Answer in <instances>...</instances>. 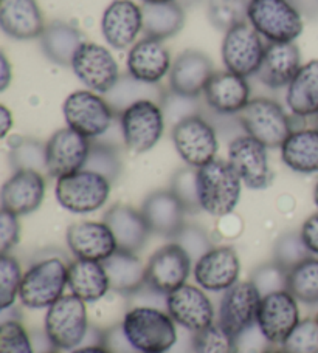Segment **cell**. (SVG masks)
I'll list each match as a JSON object with an SVG mask.
<instances>
[{"instance_id": "1", "label": "cell", "mask_w": 318, "mask_h": 353, "mask_svg": "<svg viewBox=\"0 0 318 353\" xmlns=\"http://www.w3.org/2000/svg\"><path fill=\"white\" fill-rule=\"evenodd\" d=\"M122 329L138 353H169L179 339L177 324L169 313L152 305H137L127 310Z\"/></svg>"}, {"instance_id": "2", "label": "cell", "mask_w": 318, "mask_h": 353, "mask_svg": "<svg viewBox=\"0 0 318 353\" xmlns=\"http://www.w3.org/2000/svg\"><path fill=\"white\" fill-rule=\"evenodd\" d=\"M243 185L238 172L225 160L216 159L197 169L200 208L214 217H225L236 210Z\"/></svg>"}, {"instance_id": "3", "label": "cell", "mask_w": 318, "mask_h": 353, "mask_svg": "<svg viewBox=\"0 0 318 353\" xmlns=\"http://www.w3.org/2000/svg\"><path fill=\"white\" fill-rule=\"evenodd\" d=\"M68 287V265L61 257H48L25 271L19 290L21 304L31 310L50 308Z\"/></svg>"}, {"instance_id": "4", "label": "cell", "mask_w": 318, "mask_h": 353, "mask_svg": "<svg viewBox=\"0 0 318 353\" xmlns=\"http://www.w3.org/2000/svg\"><path fill=\"white\" fill-rule=\"evenodd\" d=\"M44 329L48 343L58 350H75L82 344L91 330L88 308L75 294H64L47 308Z\"/></svg>"}, {"instance_id": "5", "label": "cell", "mask_w": 318, "mask_h": 353, "mask_svg": "<svg viewBox=\"0 0 318 353\" xmlns=\"http://www.w3.org/2000/svg\"><path fill=\"white\" fill-rule=\"evenodd\" d=\"M247 21L269 43L294 42L304 28L301 12L289 0H250Z\"/></svg>"}, {"instance_id": "6", "label": "cell", "mask_w": 318, "mask_h": 353, "mask_svg": "<svg viewBox=\"0 0 318 353\" xmlns=\"http://www.w3.org/2000/svg\"><path fill=\"white\" fill-rule=\"evenodd\" d=\"M112 183L97 172L81 169L56 180L58 203L73 214H91L101 210L109 200Z\"/></svg>"}, {"instance_id": "7", "label": "cell", "mask_w": 318, "mask_h": 353, "mask_svg": "<svg viewBox=\"0 0 318 353\" xmlns=\"http://www.w3.org/2000/svg\"><path fill=\"white\" fill-rule=\"evenodd\" d=\"M238 119L247 135L267 148H281L294 132L288 113L277 101L269 98L252 99L238 113Z\"/></svg>"}, {"instance_id": "8", "label": "cell", "mask_w": 318, "mask_h": 353, "mask_svg": "<svg viewBox=\"0 0 318 353\" xmlns=\"http://www.w3.org/2000/svg\"><path fill=\"white\" fill-rule=\"evenodd\" d=\"M165 113L156 101L144 99L132 104L120 115L126 148L133 154H144L160 141L165 132Z\"/></svg>"}, {"instance_id": "9", "label": "cell", "mask_w": 318, "mask_h": 353, "mask_svg": "<svg viewBox=\"0 0 318 353\" xmlns=\"http://www.w3.org/2000/svg\"><path fill=\"white\" fill-rule=\"evenodd\" d=\"M67 128L88 140L104 135L113 121L112 107L104 98L92 90H78L68 94L62 104Z\"/></svg>"}, {"instance_id": "10", "label": "cell", "mask_w": 318, "mask_h": 353, "mask_svg": "<svg viewBox=\"0 0 318 353\" xmlns=\"http://www.w3.org/2000/svg\"><path fill=\"white\" fill-rule=\"evenodd\" d=\"M267 46L250 23L243 22L225 31L222 62L228 72L249 78L256 74L264 61Z\"/></svg>"}, {"instance_id": "11", "label": "cell", "mask_w": 318, "mask_h": 353, "mask_svg": "<svg viewBox=\"0 0 318 353\" xmlns=\"http://www.w3.org/2000/svg\"><path fill=\"white\" fill-rule=\"evenodd\" d=\"M171 137L177 154L188 166L199 169L216 160L219 149L218 135L213 125L200 115L188 117L174 124Z\"/></svg>"}, {"instance_id": "12", "label": "cell", "mask_w": 318, "mask_h": 353, "mask_svg": "<svg viewBox=\"0 0 318 353\" xmlns=\"http://www.w3.org/2000/svg\"><path fill=\"white\" fill-rule=\"evenodd\" d=\"M300 321L298 301L288 290H279L261 298L256 327L267 343L283 344Z\"/></svg>"}, {"instance_id": "13", "label": "cell", "mask_w": 318, "mask_h": 353, "mask_svg": "<svg viewBox=\"0 0 318 353\" xmlns=\"http://www.w3.org/2000/svg\"><path fill=\"white\" fill-rule=\"evenodd\" d=\"M73 73L88 90L100 94L109 93L122 74L115 58L103 46L84 42L72 61Z\"/></svg>"}, {"instance_id": "14", "label": "cell", "mask_w": 318, "mask_h": 353, "mask_svg": "<svg viewBox=\"0 0 318 353\" xmlns=\"http://www.w3.org/2000/svg\"><path fill=\"white\" fill-rule=\"evenodd\" d=\"M261 298L263 294L252 281H239L222 296L219 324L239 339L256 325Z\"/></svg>"}, {"instance_id": "15", "label": "cell", "mask_w": 318, "mask_h": 353, "mask_svg": "<svg viewBox=\"0 0 318 353\" xmlns=\"http://www.w3.org/2000/svg\"><path fill=\"white\" fill-rule=\"evenodd\" d=\"M165 305L174 323L191 333H197L214 324V307L207 292L199 285L179 287L165 296Z\"/></svg>"}, {"instance_id": "16", "label": "cell", "mask_w": 318, "mask_h": 353, "mask_svg": "<svg viewBox=\"0 0 318 353\" xmlns=\"http://www.w3.org/2000/svg\"><path fill=\"white\" fill-rule=\"evenodd\" d=\"M267 146L250 135L236 137L228 146V163L238 172L244 185L254 191H261L272 185L273 175L269 166Z\"/></svg>"}, {"instance_id": "17", "label": "cell", "mask_w": 318, "mask_h": 353, "mask_svg": "<svg viewBox=\"0 0 318 353\" xmlns=\"http://www.w3.org/2000/svg\"><path fill=\"white\" fill-rule=\"evenodd\" d=\"M193 261L179 243H168L157 250L146 263V285L167 296L185 285Z\"/></svg>"}, {"instance_id": "18", "label": "cell", "mask_w": 318, "mask_h": 353, "mask_svg": "<svg viewBox=\"0 0 318 353\" xmlns=\"http://www.w3.org/2000/svg\"><path fill=\"white\" fill-rule=\"evenodd\" d=\"M92 141L73 129L56 130L46 143L47 172L56 180L84 169Z\"/></svg>"}, {"instance_id": "19", "label": "cell", "mask_w": 318, "mask_h": 353, "mask_svg": "<svg viewBox=\"0 0 318 353\" xmlns=\"http://www.w3.org/2000/svg\"><path fill=\"white\" fill-rule=\"evenodd\" d=\"M197 285L212 293H225L239 282L241 261L232 247H216L207 251L193 267Z\"/></svg>"}, {"instance_id": "20", "label": "cell", "mask_w": 318, "mask_h": 353, "mask_svg": "<svg viewBox=\"0 0 318 353\" xmlns=\"http://www.w3.org/2000/svg\"><path fill=\"white\" fill-rule=\"evenodd\" d=\"M66 241L76 259L106 262L118 251L112 230L104 222H78L68 226Z\"/></svg>"}, {"instance_id": "21", "label": "cell", "mask_w": 318, "mask_h": 353, "mask_svg": "<svg viewBox=\"0 0 318 353\" xmlns=\"http://www.w3.org/2000/svg\"><path fill=\"white\" fill-rule=\"evenodd\" d=\"M143 30V10L132 0H113L101 17V33L112 48L133 46Z\"/></svg>"}, {"instance_id": "22", "label": "cell", "mask_w": 318, "mask_h": 353, "mask_svg": "<svg viewBox=\"0 0 318 353\" xmlns=\"http://www.w3.org/2000/svg\"><path fill=\"white\" fill-rule=\"evenodd\" d=\"M44 197H46V179L42 172L22 169V171H15L5 181L0 201H2V210L21 217L39 210Z\"/></svg>"}, {"instance_id": "23", "label": "cell", "mask_w": 318, "mask_h": 353, "mask_svg": "<svg viewBox=\"0 0 318 353\" xmlns=\"http://www.w3.org/2000/svg\"><path fill=\"white\" fill-rule=\"evenodd\" d=\"M214 74L213 61L199 50H187L179 54L169 72V87L174 93L199 98Z\"/></svg>"}, {"instance_id": "24", "label": "cell", "mask_w": 318, "mask_h": 353, "mask_svg": "<svg viewBox=\"0 0 318 353\" xmlns=\"http://www.w3.org/2000/svg\"><path fill=\"white\" fill-rule=\"evenodd\" d=\"M250 85L244 77L232 72H214L203 88L209 109L221 115H238L250 103Z\"/></svg>"}, {"instance_id": "25", "label": "cell", "mask_w": 318, "mask_h": 353, "mask_svg": "<svg viewBox=\"0 0 318 353\" xmlns=\"http://www.w3.org/2000/svg\"><path fill=\"white\" fill-rule=\"evenodd\" d=\"M127 73L146 84H158L171 72V54L162 41L144 37L127 54Z\"/></svg>"}, {"instance_id": "26", "label": "cell", "mask_w": 318, "mask_h": 353, "mask_svg": "<svg viewBox=\"0 0 318 353\" xmlns=\"http://www.w3.org/2000/svg\"><path fill=\"white\" fill-rule=\"evenodd\" d=\"M0 28L16 41L41 37L46 23L39 3L36 0H0Z\"/></svg>"}, {"instance_id": "27", "label": "cell", "mask_w": 318, "mask_h": 353, "mask_svg": "<svg viewBox=\"0 0 318 353\" xmlns=\"http://www.w3.org/2000/svg\"><path fill=\"white\" fill-rule=\"evenodd\" d=\"M300 68L301 53L294 42L269 43L256 77L265 87L283 88L289 87Z\"/></svg>"}, {"instance_id": "28", "label": "cell", "mask_w": 318, "mask_h": 353, "mask_svg": "<svg viewBox=\"0 0 318 353\" xmlns=\"http://www.w3.org/2000/svg\"><path fill=\"white\" fill-rule=\"evenodd\" d=\"M104 222L112 230L118 250L138 253L151 234V228L142 211L129 205L117 203L104 214Z\"/></svg>"}, {"instance_id": "29", "label": "cell", "mask_w": 318, "mask_h": 353, "mask_svg": "<svg viewBox=\"0 0 318 353\" xmlns=\"http://www.w3.org/2000/svg\"><path fill=\"white\" fill-rule=\"evenodd\" d=\"M142 212L151 232L163 237H176L185 226V208L171 191H156L143 201Z\"/></svg>"}, {"instance_id": "30", "label": "cell", "mask_w": 318, "mask_h": 353, "mask_svg": "<svg viewBox=\"0 0 318 353\" xmlns=\"http://www.w3.org/2000/svg\"><path fill=\"white\" fill-rule=\"evenodd\" d=\"M68 290L86 304H95L111 293L104 262L76 259L68 265Z\"/></svg>"}, {"instance_id": "31", "label": "cell", "mask_w": 318, "mask_h": 353, "mask_svg": "<svg viewBox=\"0 0 318 353\" xmlns=\"http://www.w3.org/2000/svg\"><path fill=\"white\" fill-rule=\"evenodd\" d=\"M111 292L123 296L138 293L146 285V265L135 253L118 250L104 262Z\"/></svg>"}, {"instance_id": "32", "label": "cell", "mask_w": 318, "mask_h": 353, "mask_svg": "<svg viewBox=\"0 0 318 353\" xmlns=\"http://www.w3.org/2000/svg\"><path fill=\"white\" fill-rule=\"evenodd\" d=\"M39 41L44 54L55 64L64 67H72L75 53L84 43L81 31L72 23L62 21L46 25Z\"/></svg>"}, {"instance_id": "33", "label": "cell", "mask_w": 318, "mask_h": 353, "mask_svg": "<svg viewBox=\"0 0 318 353\" xmlns=\"http://www.w3.org/2000/svg\"><path fill=\"white\" fill-rule=\"evenodd\" d=\"M286 104L295 117L318 115V59L301 65L286 93Z\"/></svg>"}, {"instance_id": "34", "label": "cell", "mask_w": 318, "mask_h": 353, "mask_svg": "<svg viewBox=\"0 0 318 353\" xmlns=\"http://www.w3.org/2000/svg\"><path fill=\"white\" fill-rule=\"evenodd\" d=\"M279 149L283 163L290 171L298 174L318 172V128L294 130Z\"/></svg>"}, {"instance_id": "35", "label": "cell", "mask_w": 318, "mask_h": 353, "mask_svg": "<svg viewBox=\"0 0 318 353\" xmlns=\"http://www.w3.org/2000/svg\"><path fill=\"white\" fill-rule=\"evenodd\" d=\"M142 10L146 37L163 42L179 34L185 27V11L177 2L144 3Z\"/></svg>"}, {"instance_id": "36", "label": "cell", "mask_w": 318, "mask_h": 353, "mask_svg": "<svg viewBox=\"0 0 318 353\" xmlns=\"http://www.w3.org/2000/svg\"><path fill=\"white\" fill-rule=\"evenodd\" d=\"M163 97L165 90L157 84L142 83V81L131 77L129 73H126L124 77H120L115 87L107 93V103L112 107L113 113L118 112L122 115L127 107L138 103V101L151 99L160 104Z\"/></svg>"}, {"instance_id": "37", "label": "cell", "mask_w": 318, "mask_h": 353, "mask_svg": "<svg viewBox=\"0 0 318 353\" xmlns=\"http://www.w3.org/2000/svg\"><path fill=\"white\" fill-rule=\"evenodd\" d=\"M288 292L301 304H318V256H310L288 271Z\"/></svg>"}, {"instance_id": "38", "label": "cell", "mask_w": 318, "mask_h": 353, "mask_svg": "<svg viewBox=\"0 0 318 353\" xmlns=\"http://www.w3.org/2000/svg\"><path fill=\"white\" fill-rule=\"evenodd\" d=\"M10 161L15 171L31 169V171H47V152L46 144L31 140V138H16L11 141Z\"/></svg>"}, {"instance_id": "39", "label": "cell", "mask_w": 318, "mask_h": 353, "mask_svg": "<svg viewBox=\"0 0 318 353\" xmlns=\"http://www.w3.org/2000/svg\"><path fill=\"white\" fill-rule=\"evenodd\" d=\"M194 353H239V339L228 333L219 323L193 333Z\"/></svg>"}, {"instance_id": "40", "label": "cell", "mask_w": 318, "mask_h": 353, "mask_svg": "<svg viewBox=\"0 0 318 353\" xmlns=\"http://www.w3.org/2000/svg\"><path fill=\"white\" fill-rule=\"evenodd\" d=\"M122 159H120L115 146L101 141L92 143L91 154H88L84 169L103 175L111 183H113L118 179V175L122 174Z\"/></svg>"}, {"instance_id": "41", "label": "cell", "mask_w": 318, "mask_h": 353, "mask_svg": "<svg viewBox=\"0 0 318 353\" xmlns=\"http://www.w3.org/2000/svg\"><path fill=\"white\" fill-rule=\"evenodd\" d=\"M22 268L15 256L3 253L0 257V307L8 310L19 298L22 283Z\"/></svg>"}, {"instance_id": "42", "label": "cell", "mask_w": 318, "mask_h": 353, "mask_svg": "<svg viewBox=\"0 0 318 353\" xmlns=\"http://www.w3.org/2000/svg\"><path fill=\"white\" fill-rule=\"evenodd\" d=\"M310 251L304 245L300 232H288L278 239L273 250V262L278 263L279 267L286 271L297 267L304 259L310 257Z\"/></svg>"}, {"instance_id": "43", "label": "cell", "mask_w": 318, "mask_h": 353, "mask_svg": "<svg viewBox=\"0 0 318 353\" xmlns=\"http://www.w3.org/2000/svg\"><path fill=\"white\" fill-rule=\"evenodd\" d=\"M250 0H213L209 3V21L219 30H230L245 22Z\"/></svg>"}, {"instance_id": "44", "label": "cell", "mask_w": 318, "mask_h": 353, "mask_svg": "<svg viewBox=\"0 0 318 353\" xmlns=\"http://www.w3.org/2000/svg\"><path fill=\"white\" fill-rule=\"evenodd\" d=\"M286 353H318V319H301L281 344Z\"/></svg>"}, {"instance_id": "45", "label": "cell", "mask_w": 318, "mask_h": 353, "mask_svg": "<svg viewBox=\"0 0 318 353\" xmlns=\"http://www.w3.org/2000/svg\"><path fill=\"white\" fill-rule=\"evenodd\" d=\"M171 192H173L187 212H196L202 210L199 203V191H197V169L183 168L177 171L171 181Z\"/></svg>"}, {"instance_id": "46", "label": "cell", "mask_w": 318, "mask_h": 353, "mask_svg": "<svg viewBox=\"0 0 318 353\" xmlns=\"http://www.w3.org/2000/svg\"><path fill=\"white\" fill-rule=\"evenodd\" d=\"M0 353H35L30 333L19 321L8 319L0 325Z\"/></svg>"}, {"instance_id": "47", "label": "cell", "mask_w": 318, "mask_h": 353, "mask_svg": "<svg viewBox=\"0 0 318 353\" xmlns=\"http://www.w3.org/2000/svg\"><path fill=\"white\" fill-rule=\"evenodd\" d=\"M162 109L165 113V118L169 119V121H174L177 124L182 119L193 115H200L199 113V101L197 98H189L183 97V94L171 92H165V97L162 99Z\"/></svg>"}, {"instance_id": "48", "label": "cell", "mask_w": 318, "mask_h": 353, "mask_svg": "<svg viewBox=\"0 0 318 353\" xmlns=\"http://www.w3.org/2000/svg\"><path fill=\"white\" fill-rule=\"evenodd\" d=\"M174 242L179 243L180 247L187 251L191 261H199L207 251L213 248L212 241H209L207 232L194 225L183 226V228L176 234Z\"/></svg>"}, {"instance_id": "49", "label": "cell", "mask_w": 318, "mask_h": 353, "mask_svg": "<svg viewBox=\"0 0 318 353\" xmlns=\"http://www.w3.org/2000/svg\"><path fill=\"white\" fill-rule=\"evenodd\" d=\"M254 287L259 290L261 294H269L279 290H288V271L279 267L278 263L272 262L263 265L254 271L252 279Z\"/></svg>"}, {"instance_id": "50", "label": "cell", "mask_w": 318, "mask_h": 353, "mask_svg": "<svg viewBox=\"0 0 318 353\" xmlns=\"http://www.w3.org/2000/svg\"><path fill=\"white\" fill-rule=\"evenodd\" d=\"M21 241V223L19 216L2 210L0 212V251L10 253Z\"/></svg>"}, {"instance_id": "51", "label": "cell", "mask_w": 318, "mask_h": 353, "mask_svg": "<svg viewBox=\"0 0 318 353\" xmlns=\"http://www.w3.org/2000/svg\"><path fill=\"white\" fill-rule=\"evenodd\" d=\"M300 236L312 256H318V212L304 220Z\"/></svg>"}, {"instance_id": "52", "label": "cell", "mask_w": 318, "mask_h": 353, "mask_svg": "<svg viewBox=\"0 0 318 353\" xmlns=\"http://www.w3.org/2000/svg\"><path fill=\"white\" fill-rule=\"evenodd\" d=\"M289 2L301 12V16H308L309 19L318 17V0H289Z\"/></svg>"}, {"instance_id": "53", "label": "cell", "mask_w": 318, "mask_h": 353, "mask_svg": "<svg viewBox=\"0 0 318 353\" xmlns=\"http://www.w3.org/2000/svg\"><path fill=\"white\" fill-rule=\"evenodd\" d=\"M12 79V68L6 54L2 52L0 54V90L5 92L8 88L10 83Z\"/></svg>"}, {"instance_id": "54", "label": "cell", "mask_w": 318, "mask_h": 353, "mask_svg": "<svg viewBox=\"0 0 318 353\" xmlns=\"http://www.w3.org/2000/svg\"><path fill=\"white\" fill-rule=\"evenodd\" d=\"M12 124H15V119H12V113L6 105H0V137L6 138L12 129Z\"/></svg>"}, {"instance_id": "55", "label": "cell", "mask_w": 318, "mask_h": 353, "mask_svg": "<svg viewBox=\"0 0 318 353\" xmlns=\"http://www.w3.org/2000/svg\"><path fill=\"white\" fill-rule=\"evenodd\" d=\"M72 353H112L104 344H91L84 345V347H78L72 350Z\"/></svg>"}, {"instance_id": "56", "label": "cell", "mask_w": 318, "mask_h": 353, "mask_svg": "<svg viewBox=\"0 0 318 353\" xmlns=\"http://www.w3.org/2000/svg\"><path fill=\"white\" fill-rule=\"evenodd\" d=\"M144 3H168V2H176V0H142Z\"/></svg>"}, {"instance_id": "57", "label": "cell", "mask_w": 318, "mask_h": 353, "mask_svg": "<svg viewBox=\"0 0 318 353\" xmlns=\"http://www.w3.org/2000/svg\"><path fill=\"white\" fill-rule=\"evenodd\" d=\"M314 201H315V205L318 208V181H317V185L314 188Z\"/></svg>"}, {"instance_id": "58", "label": "cell", "mask_w": 318, "mask_h": 353, "mask_svg": "<svg viewBox=\"0 0 318 353\" xmlns=\"http://www.w3.org/2000/svg\"><path fill=\"white\" fill-rule=\"evenodd\" d=\"M263 353H286V352L281 349V350H265Z\"/></svg>"}, {"instance_id": "59", "label": "cell", "mask_w": 318, "mask_h": 353, "mask_svg": "<svg viewBox=\"0 0 318 353\" xmlns=\"http://www.w3.org/2000/svg\"><path fill=\"white\" fill-rule=\"evenodd\" d=\"M315 121H317V128H318V115L315 117Z\"/></svg>"}, {"instance_id": "60", "label": "cell", "mask_w": 318, "mask_h": 353, "mask_svg": "<svg viewBox=\"0 0 318 353\" xmlns=\"http://www.w3.org/2000/svg\"><path fill=\"white\" fill-rule=\"evenodd\" d=\"M44 353H55V352H44Z\"/></svg>"}, {"instance_id": "61", "label": "cell", "mask_w": 318, "mask_h": 353, "mask_svg": "<svg viewBox=\"0 0 318 353\" xmlns=\"http://www.w3.org/2000/svg\"><path fill=\"white\" fill-rule=\"evenodd\" d=\"M317 319H318V312H317Z\"/></svg>"}]
</instances>
